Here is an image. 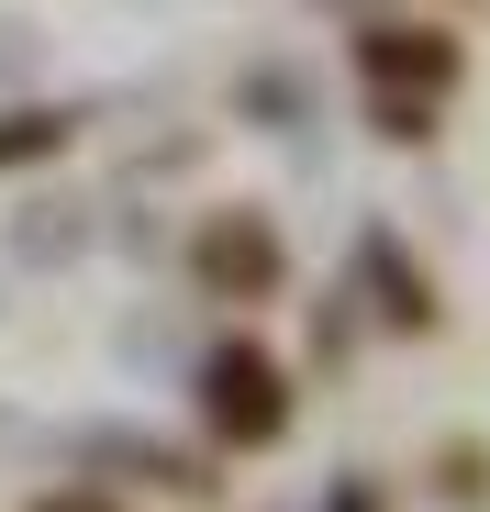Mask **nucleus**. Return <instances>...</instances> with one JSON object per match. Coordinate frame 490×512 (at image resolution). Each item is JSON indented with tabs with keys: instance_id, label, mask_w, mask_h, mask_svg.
Here are the masks:
<instances>
[{
	"instance_id": "nucleus-1",
	"label": "nucleus",
	"mask_w": 490,
	"mask_h": 512,
	"mask_svg": "<svg viewBox=\"0 0 490 512\" xmlns=\"http://www.w3.org/2000/svg\"><path fill=\"white\" fill-rule=\"evenodd\" d=\"M201 412L223 423L234 446H268L279 423H290V401H279V368H268V357H245V346L201 368Z\"/></svg>"
},
{
	"instance_id": "nucleus-2",
	"label": "nucleus",
	"mask_w": 490,
	"mask_h": 512,
	"mask_svg": "<svg viewBox=\"0 0 490 512\" xmlns=\"http://www.w3.org/2000/svg\"><path fill=\"white\" fill-rule=\"evenodd\" d=\"M268 268H279L268 234H212V279H268Z\"/></svg>"
},
{
	"instance_id": "nucleus-3",
	"label": "nucleus",
	"mask_w": 490,
	"mask_h": 512,
	"mask_svg": "<svg viewBox=\"0 0 490 512\" xmlns=\"http://www.w3.org/2000/svg\"><path fill=\"white\" fill-rule=\"evenodd\" d=\"M34 512H112V501H34Z\"/></svg>"
}]
</instances>
